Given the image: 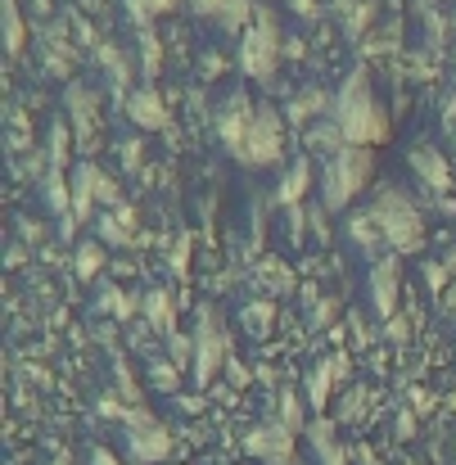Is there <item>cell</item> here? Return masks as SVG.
Segmentation results:
<instances>
[{"instance_id": "7", "label": "cell", "mask_w": 456, "mask_h": 465, "mask_svg": "<svg viewBox=\"0 0 456 465\" xmlns=\"http://www.w3.org/2000/svg\"><path fill=\"white\" fill-rule=\"evenodd\" d=\"M398 290H402V262H398V253L375 258V267H371V303H375L380 316H393L398 312Z\"/></svg>"}, {"instance_id": "28", "label": "cell", "mask_w": 456, "mask_h": 465, "mask_svg": "<svg viewBox=\"0 0 456 465\" xmlns=\"http://www.w3.org/2000/svg\"><path fill=\"white\" fill-rule=\"evenodd\" d=\"M127 9L136 14V18H158V14H167V9H176V0H127Z\"/></svg>"}, {"instance_id": "31", "label": "cell", "mask_w": 456, "mask_h": 465, "mask_svg": "<svg viewBox=\"0 0 456 465\" xmlns=\"http://www.w3.org/2000/svg\"><path fill=\"white\" fill-rule=\"evenodd\" d=\"M167 262H172V272H185V267H190V235H181V240L172 244Z\"/></svg>"}, {"instance_id": "18", "label": "cell", "mask_w": 456, "mask_h": 465, "mask_svg": "<svg viewBox=\"0 0 456 465\" xmlns=\"http://www.w3.org/2000/svg\"><path fill=\"white\" fill-rule=\"evenodd\" d=\"M95 235H100V244H109V249H127V244H136V231H132L118 213H100Z\"/></svg>"}, {"instance_id": "1", "label": "cell", "mask_w": 456, "mask_h": 465, "mask_svg": "<svg viewBox=\"0 0 456 465\" xmlns=\"http://www.w3.org/2000/svg\"><path fill=\"white\" fill-rule=\"evenodd\" d=\"M217 136L231 154L249 167H267L285 154V123L276 109H249L244 100H231L217 114Z\"/></svg>"}, {"instance_id": "5", "label": "cell", "mask_w": 456, "mask_h": 465, "mask_svg": "<svg viewBox=\"0 0 456 465\" xmlns=\"http://www.w3.org/2000/svg\"><path fill=\"white\" fill-rule=\"evenodd\" d=\"M281 50H285V45H281V36H276V23L263 14V23L244 32V54H240V64H244L249 77L267 82V77L276 73V64H281Z\"/></svg>"}, {"instance_id": "21", "label": "cell", "mask_w": 456, "mask_h": 465, "mask_svg": "<svg viewBox=\"0 0 456 465\" xmlns=\"http://www.w3.org/2000/svg\"><path fill=\"white\" fill-rule=\"evenodd\" d=\"M325 104H330V100H325V91H312V95H303V100H294V104H290V123H294V127H312V123H321L316 114H321Z\"/></svg>"}, {"instance_id": "34", "label": "cell", "mask_w": 456, "mask_h": 465, "mask_svg": "<svg viewBox=\"0 0 456 465\" xmlns=\"http://www.w3.org/2000/svg\"><path fill=\"white\" fill-rule=\"evenodd\" d=\"M425 285H430V290H448V267H443V262H430V267H425Z\"/></svg>"}, {"instance_id": "16", "label": "cell", "mask_w": 456, "mask_h": 465, "mask_svg": "<svg viewBox=\"0 0 456 465\" xmlns=\"http://www.w3.org/2000/svg\"><path fill=\"white\" fill-rule=\"evenodd\" d=\"M145 316H150V325L163 334V339L176 334V308H172L167 290H150V294H145Z\"/></svg>"}, {"instance_id": "32", "label": "cell", "mask_w": 456, "mask_h": 465, "mask_svg": "<svg viewBox=\"0 0 456 465\" xmlns=\"http://www.w3.org/2000/svg\"><path fill=\"white\" fill-rule=\"evenodd\" d=\"M299 398L294 393H281V425H290V430H299Z\"/></svg>"}, {"instance_id": "26", "label": "cell", "mask_w": 456, "mask_h": 465, "mask_svg": "<svg viewBox=\"0 0 456 465\" xmlns=\"http://www.w3.org/2000/svg\"><path fill=\"white\" fill-rule=\"evenodd\" d=\"M5 45H9V54L23 45V18H18L14 0H5Z\"/></svg>"}, {"instance_id": "24", "label": "cell", "mask_w": 456, "mask_h": 465, "mask_svg": "<svg viewBox=\"0 0 456 465\" xmlns=\"http://www.w3.org/2000/svg\"><path fill=\"white\" fill-rule=\"evenodd\" d=\"M307 439L321 448V457H325V465H343L339 461V448H334V439H330V420H316L312 430H307Z\"/></svg>"}, {"instance_id": "13", "label": "cell", "mask_w": 456, "mask_h": 465, "mask_svg": "<svg viewBox=\"0 0 456 465\" xmlns=\"http://www.w3.org/2000/svg\"><path fill=\"white\" fill-rule=\"evenodd\" d=\"M348 240H352L362 253H380V244H384V231H380V222H375V213H371V208L348 217Z\"/></svg>"}, {"instance_id": "33", "label": "cell", "mask_w": 456, "mask_h": 465, "mask_svg": "<svg viewBox=\"0 0 456 465\" xmlns=\"http://www.w3.org/2000/svg\"><path fill=\"white\" fill-rule=\"evenodd\" d=\"M190 343H194V339H185L181 330L167 334V352H172V361H185V357H190Z\"/></svg>"}, {"instance_id": "19", "label": "cell", "mask_w": 456, "mask_h": 465, "mask_svg": "<svg viewBox=\"0 0 456 465\" xmlns=\"http://www.w3.org/2000/svg\"><path fill=\"white\" fill-rule=\"evenodd\" d=\"M194 5H199L203 14H213V18H222L226 27H235V23H244V18H249V9H253L249 0H194Z\"/></svg>"}, {"instance_id": "15", "label": "cell", "mask_w": 456, "mask_h": 465, "mask_svg": "<svg viewBox=\"0 0 456 465\" xmlns=\"http://www.w3.org/2000/svg\"><path fill=\"white\" fill-rule=\"evenodd\" d=\"M334 380H339V371H334V357H325L321 366H312V371H307V402H312V411H321V407L330 402V389H334Z\"/></svg>"}, {"instance_id": "17", "label": "cell", "mask_w": 456, "mask_h": 465, "mask_svg": "<svg viewBox=\"0 0 456 465\" xmlns=\"http://www.w3.org/2000/svg\"><path fill=\"white\" fill-rule=\"evenodd\" d=\"M95 185H91V163H82L77 167V176H73V217L77 222H86L91 213H95Z\"/></svg>"}, {"instance_id": "38", "label": "cell", "mask_w": 456, "mask_h": 465, "mask_svg": "<svg viewBox=\"0 0 456 465\" xmlns=\"http://www.w3.org/2000/svg\"><path fill=\"white\" fill-rule=\"evenodd\" d=\"M95 465H118V461H114L109 452H95Z\"/></svg>"}, {"instance_id": "37", "label": "cell", "mask_w": 456, "mask_h": 465, "mask_svg": "<svg viewBox=\"0 0 456 465\" xmlns=\"http://www.w3.org/2000/svg\"><path fill=\"white\" fill-rule=\"evenodd\" d=\"M330 316H334V303H321V308H316V321H321V325H325Z\"/></svg>"}, {"instance_id": "12", "label": "cell", "mask_w": 456, "mask_h": 465, "mask_svg": "<svg viewBox=\"0 0 456 465\" xmlns=\"http://www.w3.org/2000/svg\"><path fill=\"white\" fill-rule=\"evenodd\" d=\"M303 145H307V154L330 158V154H339L348 141H343L339 123H334V118H325V123H312V127H303Z\"/></svg>"}, {"instance_id": "10", "label": "cell", "mask_w": 456, "mask_h": 465, "mask_svg": "<svg viewBox=\"0 0 456 465\" xmlns=\"http://www.w3.org/2000/svg\"><path fill=\"white\" fill-rule=\"evenodd\" d=\"M172 452V439H167V430H158V425H136L132 430V457H136V465H154L163 461Z\"/></svg>"}, {"instance_id": "23", "label": "cell", "mask_w": 456, "mask_h": 465, "mask_svg": "<svg viewBox=\"0 0 456 465\" xmlns=\"http://www.w3.org/2000/svg\"><path fill=\"white\" fill-rule=\"evenodd\" d=\"M91 185H95V199H100L104 208H118V203H123V185H118L114 176H104L95 163H91Z\"/></svg>"}, {"instance_id": "11", "label": "cell", "mask_w": 456, "mask_h": 465, "mask_svg": "<svg viewBox=\"0 0 456 465\" xmlns=\"http://www.w3.org/2000/svg\"><path fill=\"white\" fill-rule=\"evenodd\" d=\"M127 118L136 123V127H145V132H163L167 127V109H163V100H158V91H132V100H127Z\"/></svg>"}, {"instance_id": "20", "label": "cell", "mask_w": 456, "mask_h": 465, "mask_svg": "<svg viewBox=\"0 0 456 465\" xmlns=\"http://www.w3.org/2000/svg\"><path fill=\"white\" fill-rule=\"evenodd\" d=\"M307 185H312V163L299 158V163L290 167V176L281 181V203H299V199L307 194Z\"/></svg>"}, {"instance_id": "25", "label": "cell", "mask_w": 456, "mask_h": 465, "mask_svg": "<svg viewBox=\"0 0 456 465\" xmlns=\"http://www.w3.org/2000/svg\"><path fill=\"white\" fill-rule=\"evenodd\" d=\"M272 316H276L272 303H249V308H244V325H249V334H258V339H263V334L272 330Z\"/></svg>"}, {"instance_id": "36", "label": "cell", "mask_w": 456, "mask_h": 465, "mask_svg": "<svg viewBox=\"0 0 456 465\" xmlns=\"http://www.w3.org/2000/svg\"><path fill=\"white\" fill-rule=\"evenodd\" d=\"M443 312H456V281L443 290Z\"/></svg>"}, {"instance_id": "3", "label": "cell", "mask_w": 456, "mask_h": 465, "mask_svg": "<svg viewBox=\"0 0 456 465\" xmlns=\"http://www.w3.org/2000/svg\"><path fill=\"white\" fill-rule=\"evenodd\" d=\"M375 176V154L366 145H343L339 154L325 158L321 167V199L330 213H343Z\"/></svg>"}, {"instance_id": "2", "label": "cell", "mask_w": 456, "mask_h": 465, "mask_svg": "<svg viewBox=\"0 0 456 465\" xmlns=\"http://www.w3.org/2000/svg\"><path fill=\"white\" fill-rule=\"evenodd\" d=\"M334 114V123H339V132H343V141L348 145H366V150H375V145H384L389 141V114L380 109V100H375V91H371V73L366 68H357V73H348V82H343V91L334 95V104H330Z\"/></svg>"}, {"instance_id": "14", "label": "cell", "mask_w": 456, "mask_h": 465, "mask_svg": "<svg viewBox=\"0 0 456 465\" xmlns=\"http://www.w3.org/2000/svg\"><path fill=\"white\" fill-rule=\"evenodd\" d=\"M104 262H109V244H100V240H82L77 253H73V272H77V281H95V276L104 272Z\"/></svg>"}, {"instance_id": "27", "label": "cell", "mask_w": 456, "mask_h": 465, "mask_svg": "<svg viewBox=\"0 0 456 465\" xmlns=\"http://www.w3.org/2000/svg\"><path fill=\"white\" fill-rule=\"evenodd\" d=\"M64 158H68V127H55V132H50V167L64 172V167H68Z\"/></svg>"}, {"instance_id": "22", "label": "cell", "mask_w": 456, "mask_h": 465, "mask_svg": "<svg viewBox=\"0 0 456 465\" xmlns=\"http://www.w3.org/2000/svg\"><path fill=\"white\" fill-rule=\"evenodd\" d=\"M100 308L109 312V316H118V321H132V312L141 308V303H136V299H127L123 290H114V285H104V290H100Z\"/></svg>"}, {"instance_id": "6", "label": "cell", "mask_w": 456, "mask_h": 465, "mask_svg": "<svg viewBox=\"0 0 456 465\" xmlns=\"http://www.w3.org/2000/svg\"><path fill=\"white\" fill-rule=\"evenodd\" d=\"M222 366H226V334L217 330L213 316H203L194 334V384H213Z\"/></svg>"}, {"instance_id": "8", "label": "cell", "mask_w": 456, "mask_h": 465, "mask_svg": "<svg viewBox=\"0 0 456 465\" xmlns=\"http://www.w3.org/2000/svg\"><path fill=\"white\" fill-rule=\"evenodd\" d=\"M249 452L267 465H290L294 461V430L281 425V420L276 425H263V430L249 434Z\"/></svg>"}, {"instance_id": "4", "label": "cell", "mask_w": 456, "mask_h": 465, "mask_svg": "<svg viewBox=\"0 0 456 465\" xmlns=\"http://www.w3.org/2000/svg\"><path fill=\"white\" fill-rule=\"evenodd\" d=\"M371 213H375V222H380V231H384L389 253L411 258V253L425 249V217L416 213V203L407 199V190H393V185L380 190L375 203H371Z\"/></svg>"}, {"instance_id": "9", "label": "cell", "mask_w": 456, "mask_h": 465, "mask_svg": "<svg viewBox=\"0 0 456 465\" xmlns=\"http://www.w3.org/2000/svg\"><path fill=\"white\" fill-rule=\"evenodd\" d=\"M411 172L434 190V194H443L448 185H452V167L443 163V154L439 150H430V145H421V150H411Z\"/></svg>"}, {"instance_id": "30", "label": "cell", "mask_w": 456, "mask_h": 465, "mask_svg": "<svg viewBox=\"0 0 456 465\" xmlns=\"http://www.w3.org/2000/svg\"><path fill=\"white\" fill-rule=\"evenodd\" d=\"M384 334H389L393 343H407V334H411V321L393 312V316H384Z\"/></svg>"}, {"instance_id": "35", "label": "cell", "mask_w": 456, "mask_h": 465, "mask_svg": "<svg viewBox=\"0 0 456 465\" xmlns=\"http://www.w3.org/2000/svg\"><path fill=\"white\" fill-rule=\"evenodd\" d=\"M141 154H145L141 141H127V145H123V167H141Z\"/></svg>"}, {"instance_id": "29", "label": "cell", "mask_w": 456, "mask_h": 465, "mask_svg": "<svg viewBox=\"0 0 456 465\" xmlns=\"http://www.w3.org/2000/svg\"><path fill=\"white\" fill-rule=\"evenodd\" d=\"M150 380H154V389H163V393H172L181 380H176V366H167V361H158L150 371Z\"/></svg>"}]
</instances>
